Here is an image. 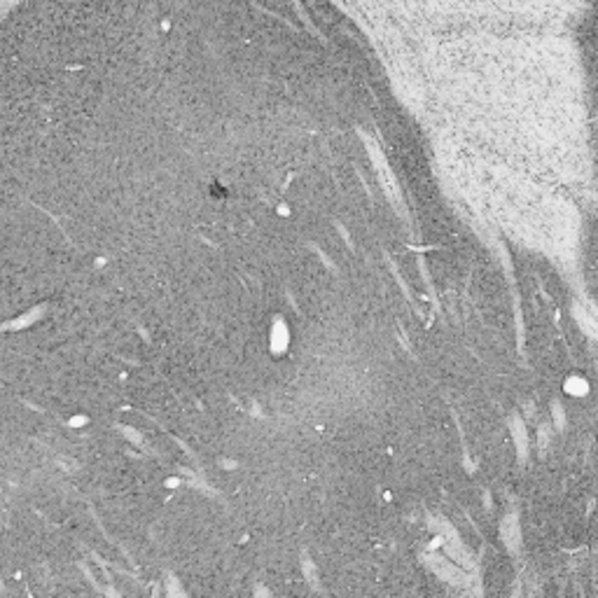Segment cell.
Instances as JSON below:
<instances>
[{
	"label": "cell",
	"instance_id": "obj_1",
	"mask_svg": "<svg viewBox=\"0 0 598 598\" xmlns=\"http://www.w3.org/2000/svg\"><path fill=\"white\" fill-rule=\"evenodd\" d=\"M428 566L433 568L437 577L446 579V582H461V579H463L461 571H458V568L454 566V563L446 561V559H442V556H437V554H430V556H428Z\"/></svg>",
	"mask_w": 598,
	"mask_h": 598
},
{
	"label": "cell",
	"instance_id": "obj_3",
	"mask_svg": "<svg viewBox=\"0 0 598 598\" xmlns=\"http://www.w3.org/2000/svg\"><path fill=\"white\" fill-rule=\"evenodd\" d=\"M166 594H168V598H187V594L183 591V586L178 584L176 577L166 579Z\"/></svg>",
	"mask_w": 598,
	"mask_h": 598
},
{
	"label": "cell",
	"instance_id": "obj_2",
	"mask_svg": "<svg viewBox=\"0 0 598 598\" xmlns=\"http://www.w3.org/2000/svg\"><path fill=\"white\" fill-rule=\"evenodd\" d=\"M503 538H505V542H507V547L514 551V549H516V544H519V528H516L514 519H507V521H505V526H503Z\"/></svg>",
	"mask_w": 598,
	"mask_h": 598
}]
</instances>
